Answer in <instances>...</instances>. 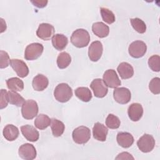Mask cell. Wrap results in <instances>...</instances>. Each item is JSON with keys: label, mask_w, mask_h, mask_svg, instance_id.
Listing matches in <instances>:
<instances>
[{"label": "cell", "mask_w": 160, "mask_h": 160, "mask_svg": "<svg viewBox=\"0 0 160 160\" xmlns=\"http://www.w3.org/2000/svg\"><path fill=\"white\" fill-rule=\"evenodd\" d=\"M68 43V38L62 34H56L52 38V44L58 51L63 50Z\"/></svg>", "instance_id": "obj_23"}, {"label": "cell", "mask_w": 160, "mask_h": 160, "mask_svg": "<svg viewBox=\"0 0 160 160\" xmlns=\"http://www.w3.org/2000/svg\"><path fill=\"white\" fill-rule=\"evenodd\" d=\"M51 124V119L49 117L44 114H40L37 116L34 120V125L36 128L40 130L47 128Z\"/></svg>", "instance_id": "obj_25"}, {"label": "cell", "mask_w": 160, "mask_h": 160, "mask_svg": "<svg viewBox=\"0 0 160 160\" xmlns=\"http://www.w3.org/2000/svg\"><path fill=\"white\" fill-rule=\"evenodd\" d=\"M147 51L146 43L142 41H135L130 44L128 48V52L131 56L134 58L142 57Z\"/></svg>", "instance_id": "obj_6"}, {"label": "cell", "mask_w": 160, "mask_h": 160, "mask_svg": "<svg viewBox=\"0 0 160 160\" xmlns=\"http://www.w3.org/2000/svg\"><path fill=\"white\" fill-rule=\"evenodd\" d=\"M31 2L34 4V6L39 8H42L46 6L48 3V1H42V0H35V1H31Z\"/></svg>", "instance_id": "obj_38"}, {"label": "cell", "mask_w": 160, "mask_h": 160, "mask_svg": "<svg viewBox=\"0 0 160 160\" xmlns=\"http://www.w3.org/2000/svg\"><path fill=\"white\" fill-rule=\"evenodd\" d=\"M71 62L70 54L66 52H61L57 58V65L60 69L67 68Z\"/></svg>", "instance_id": "obj_28"}, {"label": "cell", "mask_w": 160, "mask_h": 160, "mask_svg": "<svg viewBox=\"0 0 160 160\" xmlns=\"http://www.w3.org/2000/svg\"><path fill=\"white\" fill-rule=\"evenodd\" d=\"M117 70L121 78L123 79L131 78L134 74V69L132 66L126 62H121L118 66Z\"/></svg>", "instance_id": "obj_20"}, {"label": "cell", "mask_w": 160, "mask_h": 160, "mask_svg": "<svg viewBox=\"0 0 160 160\" xmlns=\"http://www.w3.org/2000/svg\"><path fill=\"white\" fill-rule=\"evenodd\" d=\"M128 116L132 121H138L143 114V108L139 103L131 104L128 109Z\"/></svg>", "instance_id": "obj_16"}, {"label": "cell", "mask_w": 160, "mask_h": 160, "mask_svg": "<svg viewBox=\"0 0 160 160\" xmlns=\"http://www.w3.org/2000/svg\"><path fill=\"white\" fill-rule=\"evenodd\" d=\"M54 28L49 23H41L39 24L37 31V36L44 41L49 40L54 33Z\"/></svg>", "instance_id": "obj_12"}, {"label": "cell", "mask_w": 160, "mask_h": 160, "mask_svg": "<svg viewBox=\"0 0 160 160\" xmlns=\"http://www.w3.org/2000/svg\"><path fill=\"white\" fill-rule=\"evenodd\" d=\"M103 48L101 42L99 41H93L89 47L88 56L91 61H98L101 57Z\"/></svg>", "instance_id": "obj_13"}, {"label": "cell", "mask_w": 160, "mask_h": 160, "mask_svg": "<svg viewBox=\"0 0 160 160\" xmlns=\"http://www.w3.org/2000/svg\"><path fill=\"white\" fill-rule=\"evenodd\" d=\"M9 102L11 104H14L16 106H21L25 102L24 99L17 92L13 91H8Z\"/></svg>", "instance_id": "obj_29"}, {"label": "cell", "mask_w": 160, "mask_h": 160, "mask_svg": "<svg viewBox=\"0 0 160 160\" xmlns=\"http://www.w3.org/2000/svg\"><path fill=\"white\" fill-rule=\"evenodd\" d=\"M20 158L25 160H32L36 158L37 152L35 147L29 143H25L21 145L18 150Z\"/></svg>", "instance_id": "obj_11"}, {"label": "cell", "mask_w": 160, "mask_h": 160, "mask_svg": "<svg viewBox=\"0 0 160 160\" xmlns=\"http://www.w3.org/2000/svg\"><path fill=\"white\" fill-rule=\"evenodd\" d=\"M90 87L93 91L94 96L99 98H104L108 92V86L104 81L100 78L94 79L91 82Z\"/></svg>", "instance_id": "obj_8"}, {"label": "cell", "mask_w": 160, "mask_h": 160, "mask_svg": "<svg viewBox=\"0 0 160 160\" xmlns=\"http://www.w3.org/2000/svg\"><path fill=\"white\" fill-rule=\"evenodd\" d=\"M113 98L117 102L125 104L130 101L131 94L130 91L126 88H116L113 91Z\"/></svg>", "instance_id": "obj_10"}, {"label": "cell", "mask_w": 160, "mask_h": 160, "mask_svg": "<svg viewBox=\"0 0 160 160\" xmlns=\"http://www.w3.org/2000/svg\"><path fill=\"white\" fill-rule=\"evenodd\" d=\"M149 88L153 94H159L160 93V78L158 77L152 78L149 82Z\"/></svg>", "instance_id": "obj_34"}, {"label": "cell", "mask_w": 160, "mask_h": 160, "mask_svg": "<svg viewBox=\"0 0 160 160\" xmlns=\"http://www.w3.org/2000/svg\"><path fill=\"white\" fill-rule=\"evenodd\" d=\"M100 12L102 20L106 23L111 24L115 21V15L110 9L106 8H101Z\"/></svg>", "instance_id": "obj_31"}, {"label": "cell", "mask_w": 160, "mask_h": 160, "mask_svg": "<svg viewBox=\"0 0 160 160\" xmlns=\"http://www.w3.org/2000/svg\"><path fill=\"white\" fill-rule=\"evenodd\" d=\"M9 102L8 92L4 89L1 90V101H0V108L2 109L8 106Z\"/></svg>", "instance_id": "obj_36"}, {"label": "cell", "mask_w": 160, "mask_h": 160, "mask_svg": "<svg viewBox=\"0 0 160 160\" xmlns=\"http://www.w3.org/2000/svg\"><path fill=\"white\" fill-rule=\"evenodd\" d=\"M116 159H134V158L131 154L128 152H122L118 154V156L115 158Z\"/></svg>", "instance_id": "obj_37"}, {"label": "cell", "mask_w": 160, "mask_h": 160, "mask_svg": "<svg viewBox=\"0 0 160 160\" xmlns=\"http://www.w3.org/2000/svg\"><path fill=\"white\" fill-rule=\"evenodd\" d=\"M116 140L118 144L124 148H128L131 146L134 141L132 135L128 132L118 133Z\"/></svg>", "instance_id": "obj_18"}, {"label": "cell", "mask_w": 160, "mask_h": 160, "mask_svg": "<svg viewBox=\"0 0 160 160\" xmlns=\"http://www.w3.org/2000/svg\"><path fill=\"white\" fill-rule=\"evenodd\" d=\"M2 134L6 140L12 141L18 138L19 132L18 128L14 125L8 124L4 128Z\"/></svg>", "instance_id": "obj_22"}, {"label": "cell", "mask_w": 160, "mask_h": 160, "mask_svg": "<svg viewBox=\"0 0 160 160\" xmlns=\"http://www.w3.org/2000/svg\"><path fill=\"white\" fill-rule=\"evenodd\" d=\"M108 132V128L102 123L96 122L92 128V134L95 139L99 141H105Z\"/></svg>", "instance_id": "obj_17"}, {"label": "cell", "mask_w": 160, "mask_h": 160, "mask_svg": "<svg viewBox=\"0 0 160 160\" xmlns=\"http://www.w3.org/2000/svg\"><path fill=\"white\" fill-rule=\"evenodd\" d=\"M44 47L42 44L34 42L28 45L24 51V58L28 61L38 59L42 54Z\"/></svg>", "instance_id": "obj_5"}, {"label": "cell", "mask_w": 160, "mask_h": 160, "mask_svg": "<svg viewBox=\"0 0 160 160\" xmlns=\"http://www.w3.org/2000/svg\"><path fill=\"white\" fill-rule=\"evenodd\" d=\"M49 84V80L45 76L39 74L36 75L32 79V85L33 89L37 91L44 90Z\"/></svg>", "instance_id": "obj_19"}, {"label": "cell", "mask_w": 160, "mask_h": 160, "mask_svg": "<svg viewBox=\"0 0 160 160\" xmlns=\"http://www.w3.org/2000/svg\"><path fill=\"white\" fill-rule=\"evenodd\" d=\"M106 85L110 88H116L121 85V82L114 69H108L103 74V79Z\"/></svg>", "instance_id": "obj_9"}, {"label": "cell", "mask_w": 160, "mask_h": 160, "mask_svg": "<svg viewBox=\"0 0 160 160\" xmlns=\"http://www.w3.org/2000/svg\"><path fill=\"white\" fill-rule=\"evenodd\" d=\"M11 59L7 52L1 50L0 51V68L1 69L7 68L10 64Z\"/></svg>", "instance_id": "obj_35"}, {"label": "cell", "mask_w": 160, "mask_h": 160, "mask_svg": "<svg viewBox=\"0 0 160 160\" xmlns=\"http://www.w3.org/2000/svg\"><path fill=\"white\" fill-rule=\"evenodd\" d=\"M72 137L76 143L83 144L90 139L91 131L88 127L81 126L74 129L72 133Z\"/></svg>", "instance_id": "obj_3"}, {"label": "cell", "mask_w": 160, "mask_h": 160, "mask_svg": "<svg viewBox=\"0 0 160 160\" xmlns=\"http://www.w3.org/2000/svg\"><path fill=\"white\" fill-rule=\"evenodd\" d=\"M38 105L37 102L32 99L25 101L22 105L21 113L22 117L26 119H32L38 115Z\"/></svg>", "instance_id": "obj_4"}, {"label": "cell", "mask_w": 160, "mask_h": 160, "mask_svg": "<svg viewBox=\"0 0 160 160\" xmlns=\"http://www.w3.org/2000/svg\"><path fill=\"white\" fill-rule=\"evenodd\" d=\"M21 131L24 137L29 141L36 142L39 138L38 131L31 125H24L21 127Z\"/></svg>", "instance_id": "obj_15"}, {"label": "cell", "mask_w": 160, "mask_h": 160, "mask_svg": "<svg viewBox=\"0 0 160 160\" xmlns=\"http://www.w3.org/2000/svg\"><path fill=\"white\" fill-rule=\"evenodd\" d=\"M149 67L153 71L159 72L160 70V57L159 55H152L148 59Z\"/></svg>", "instance_id": "obj_33"}, {"label": "cell", "mask_w": 160, "mask_h": 160, "mask_svg": "<svg viewBox=\"0 0 160 160\" xmlns=\"http://www.w3.org/2000/svg\"><path fill=\"white\" fill-rule=\"evenodd\" d=\"M10 65L20 78H25L28 75L29 68L26 64L21 59H11Z\"/></svg>", "instance_id": "obj_14"}, {"label": "cell", "mask_w": 160, "mask_h": 160, "mask_svg": "<svg viewBox=\"0 0 160 160\" xmlns=\"http://www.w3.org/2000/svg\"><path fill=\"white\" fill-rule=\"evenodd\" d=\"M121 121L116 116L109 114L106 118V124L108 128L110 129H118L120 126Z\"/></svg>", "instance_id": "obj_32"}, {"label": "cell", "mask_w": 160, "mask_h": 160, "mask_svg": "<svg viewBox=\"0 0 160 160\" xmlns=\"http://www.w3.org/2000/svg\"><path fill=\"white\" fill-rule=\"evenodd\" d=\"M54 96L58 101L66 102L72 96V90L68 84L64 82L60 83L55 88Z\"/></svg>", "instance_id": "obj_2"}, {"label": "cell", "mask_w": 160, "mask_h": 160, "mask_svg": "<svg viewBox=\"0 0 160 160\" xmlns=\"http://www.w3.org/2000/svg\"><path fill=\"white\" fill-rule=\"evenodd\" d=\"M132 28L139 33H144L146 31V25L145 22L138 18H135L130 19Z\"/></svg>", "instance_id": "obj_30"}, {"label": "cell", "mask_w": 160, "mask_h": 160, "mask_svg": "<svg viewBox=\"0 0 160 160\" xmlns=\"http://www.w3.org/2000/svg\"><path fill=\"white\" fill-rule=\"evenodd\" d=\"M6 84L8 88L11 91L19 92L24 89L23 81L16 77L11 78L6 80Z\"/></svg>", "instance_id": "obj_24"}, {"label": "cell", "mask_w": 160, "mask_h": 160, "mask_svg": "<svg viewBox=\"0 0 160 160\" xmlns=\"http://www.w3.org/2000/svg\"><path fill=\"white\" fill-rule=\"evenodd\" d=\"M90 41V35L84 29L75 30L71 37V43L76 47L82 48L87 46Z\"/></svg>", "instance_id": "obj_1"}, {"label": "cell", "mask_w": 160, "mask_h": 160, "mask_svg": "<svg viewBox=\"0 0 160 160\" xmlns=\"http://www.w3.org/2000/svg\"><path fill=\"white\" fill-rule=\"evenodd\" d=\"M137 146L141 151L143 152H149L154 149L155 140L152 136L148 134H144L137 141Z\"/></svg>", "instance_id": "obj_7"}, {"label": "cell", "mask_w": 160, "mask_h": 160, "mask_svg": "<svg viewBox=\"0 0 160 160\" xmlns=\"http://www.w3.org/2000/svg\"><path fill=\"white\" fill-rule=\"evenodd\" d=\"M74 92L76 97L83 102H89L92 99V93L87 87H79Z\"/></svg>", "instance_id": "obj_27"}, {"label": "cell", "mask_w": 160, "mask_h": 160, "mask_svg": "<svg viewBox=\"0 0 160 160\" xmlns=\"http://www.w3.org/2000/svg\"><path fill=\"white\" fill-rule=\"evenodd\" d=\"M93 33L100 38H103L108 36L109 28L102 22H96L92 26Z\"/></svg>", "instance_id": "obj_21"}, {"label": "cell", "mask_w": 160, "mask_h": 160, "mask_svg": "<svg viewBox=\"0 0 160 160\" xmlns=\"http://www.w3.org/2000/svg\"><path fill=\"white\" fill-rule=\"evenodd\" d=\"M52 133L55 137L61 136L65 129V125L64 123L55 118L51 119V125Z\"/></svg>", "instance_id": "obj_26"}]
</instances>
